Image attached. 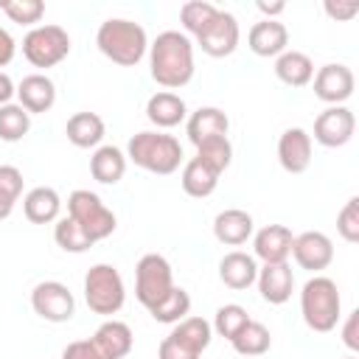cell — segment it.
<instances>
[{
	"mask_svg": "<svg viewBox=\"0 0 359 359\" xmlns=\"http://www.w3.org/2000/svg\"><path fill=\"white\" fill-rule=\"evenodd\" d=\"M149 67L151 79L171 90L185 87L194 79V42L182 31H163L149 45Z\"/></svg>",
	"mask_w": 359,
	"mask_h": 359,
	"instance_id": "6da1fadb",
	"label": "cell"
},
{
	"mask_svg": "<svg viewBox=\"0 0 359 359\" xmlns=\"http://www.w3.org/2000/svg\"><path fill=\"white\" fill-rule=\"evenodd\" d=\"M95 45L109 62H115L121 67H135L149 50V36L140 22L123 20V17H109L98 25Z\"/></svg>",
	"mask_w": 359,
	"mask_h": 359,
	"instance_id": "7a4b0ae2",
	"label": "cell"
},
{
	"mask_svg": "<svg viewBox=\"0 0 359 359\" xmlns=\"http://www.w3.org/2000/svg\"><path fill=\"white\" fill-rule=\"evenodd\" d=\"M126 157L151 174H174L182 163V146L174 135L165 132H137L129 137Z\"/></svg>",
	"mask_w": 359,
	"mask_h": 359,
	"instance_id": "3957f363",
	"label": "cell"
},
{
	"mask_svg": "<svg viewBox=\"0 0 359 359\" xmlns=\"http://www.w3.org/2000/svg\"><path fill=\"white\" fill-rule=\"evenodd\" d=\"M300 311L311 331H317V334L334 331L342 317V297H339L337 283L325 275L309 278L300 292Z\"/></svg>",
	"mask_w": 359,
	"mask_h": 359,
	"instance_id": "277c9868",
	"label": "cell"
},
{
	"mask_svg": "<svg viewBox=\"0 0 359 359\" xmlns=\"http://www.w3.org/2000/svg\"><path fill=\"white\" fill-rule=\"evenodd\" d=\"M84 300H87L90 311H95L101 317L118 314L126 300V286H123L121 272L112 264L90 266L84 275Z\"/></svg>",
	"mask_w": 359,
	"mask_h": 359,
	"instance_id": "5b68a950",
	"label": "cell"
},
{
	"mask_svg": "<svg viewBox=\"0 0 359 359\" xmlns=\"http://www.w3.org/2000/svg\"><path fill=\"white\" fill-rule=\"evenodd\" d=\"M67 216L93 238V241H101L107 236L115 233L118 227V219L115 213L101 202L98 194L87 191V188H79L67 196Z\"/></svg>",
	"mask_w": 359,
	"mask_h": 359,
	"instance_id": "8992f818",
	"label": "cell"
},
{
	"mask_svg": "<svg viewBox=\"0 0 359 359\" xmlns=\"http://www.w3.org/2000/svg\"><path fill=\"white\" fill-rule=\"evenodd\" d=\"M70 53V36L62 25H36L22 36V56L39 67H56Z\"/></svg>",
	"mask_w": 359,
	"mask_h": 359,
	"instance_id": "52a82bcc",
	"label": "cell"
},
{
	"mask_svg": "<svg viewBox=\"0 0 359 359\" xmlns=\"http://www.w3.org/2000/svg\"><path fill=\"white\" fill-rule=\"evenodd\" d=\"M171 289H174L171 264L157 252L143 255L135 266V297L140 300V306H146V309L157 306L160 300L168 297Z\"/></svg>",
	"mask_w": 359,
	"mask_h": 359,
	"instance_id": "ba28073f",
	"label": "cell"
},
{
	"mask_svg": "<svg viewBox=\"0 0 359 359\" xmlns=\"http://www.w3.org/2000/svg\"><path fill=\"white\" fill-rule=\"evenodd\" d=\"M31 309L48 323H67L76 314V297L65 283L42 280L31 292Z\"/></svg>",
	"mask_w": 359,
	"mask_h": 359,
	"instance_id": "9c48e42d",
	"label": "cell"
},
{
	"mask_svg": "<svg viewBox=\"0 0 359 359\" xmlns=\"http://www.w3.org/2000/svg\"><path fill=\"white\" fill-rule=\"evenodd\" d=\"M241 31H238V20L230 11H222L210 20V25L196 36V45L202 48V53L213 56V59H224L238 48Z\"/></svg>",
	"mask_w": 359,
	"mask_h": 359,
	"instance_id": "30bf717a",
	"label": "cell"
},
{
	"mask_svg": "<svg viewBox=\"0 0 359 359\" xmlns=\"http://www.w3.org/2000/svg\"><path fill=\"white\" fill-rule=\"evenodd\" d=\"M356 132V118L348 107H328L314 118V140L325 149L345 146Z\"/></svg>",
	"mask_w": 359,
	"mask_h": 359,
	"instance_id": "8fae6325",
	"label": "cell"
},
{
	"mask_svg": "<svg viewBox=\"0 0 359 359\" xmlns=\"http://www.w3.org/2000/svg\"><path fill=\"white\" fill-rule=\"evenodd\" d=\"M353 70L348 65H339V62H331V65H323L317 73H314V95L331 107H339L342 101H348L353 95Z\"/></svg>",
	"mask_w": 359,
	"mask_h": 359,
	"instance_id": "7c38bea8",
	"label": "cell"
},
{
	"mask_svg": "<svg viewBox=\"0 0 359 359\" xmlns=\"http://www.w3.org/2000/svg\"><path fill=\"white\" fill-rule=\"evenodd\" d=\"M292 255L297 261L300 269L309 272H323L331 261H334V244L325 233L320 230H306L300 236H294L292 241Z\"/></svg>",
	"mask_w": 359,
	"mask_h": 359,
	"instance_id": "4fadbf2b",
	"label": "cell"
},
{
	"mask_svg": "<svg viewBox=\"0 0 359 359\" xmlns=\"http://www.w3.org/2000/svg\"><path fill=\"white\" fill-rule=\"evenodd\" d=\"M278 160H280L283 171L303 174L311 165V135L300 126L286 129L278 140Z\"/></svg>",
	"mask_w": 359,
	"mask_h": 359,
	"instance_id": "5bb4252c",
	"label": "cell"
},
{
	"mask_svg": "<svg viewBox=\"0 0 359 359\" xmlns=\"http://www.w3.org/2000/svg\"><path fill=\"white\" fill-rule=\"evenodd\" d=\"M292 241L294 236L286 224H266L252 238V250H255L252 258H261L264 264H283L292 255Z\"/></svg>",
	"mask_w": 359,
	"mask_h": 359,
	"instance_id": "9a60e30c",
	"label": "cell"
},
{
	"mask_svg": "<svg viewBox=\"0 0 359 359\" xmlns=\"http://www.w3.org/2000/svg\"><path fill=\"white\" fill-rule=\"evenodd\" d=\"M247 45L255 56H266V59L275 56L278 59L289 45V31L280 20H258L247 34Z\"/></svg>",
	"mask_w": 359,
	"mask_h": 359,
	"instance_id": "2e32d148",
	"label": "cell"
},
{
	"mask_svg": "<svg viewBox=\"0 0 359 359\" xmlns=\"http://www.w3.org/2000/svg\"><path fill=\"white\" fill-rule=\"evenodd\" d=\"M258 292L266 303L272 306H280L292 297V289H294V275H292V266L289 261L283 264H264L258 269Z\"/></svg>",
	"mask_w": 359,
	"mask_h": 359,
	"instance_id": "e0dca14e",
	"label": "cell"
},
{
	"mask_svg": "<svg viewBox=\"0 0 359 359\" xmlns=\"http://www.w3.org/2000/svg\"><path fill=\"white\" fill-rule=\"evenodd\" d=\"M17 98L28 115L48 112L56 104V84L45 73H31L17 84Z\"/></svg>",
	"mask_w": 359,
	"mask_h": 359,
	"instance_id": "ac0fdd59",
	"label": "cell"
},
{
	"mask_svg": "<svg viewBox=\"0 0 359 359\" xmlns=\"http://www.w3.org/2000/svg\"><path fill=\"white\" fill-rule=\"evenodd\" d=\"M227 129H230V118L219 107H199L196 112H191L185 123V135L194 146L213 137H227Z\"/></svg>",
	"mask_w": 359,
	"mask_h": 359,
	"instance_id": "d6986e66",
	"label": "cell"
},
{
	"mask_svg": "<svg viewBox=\"0 0 359 359\" xmlns=\"http://www.w3.org/2000/svg\"><path fill=\"white\" fill-rule=\"evenodd\" d=\"M90 339H93V345L98 348V353H101L104 359H123V356L132 351V342H135L132 328H129L126 323H121V320H107V323H101Z\"/></svg>",
	"mask_w": 359,
	"mask_h": 359,
	"instance_id": "ffe728a7",
	"label": "cell"
},
{
	"mask_svg": "<svg viewBox=\"0 0 359 359\" xmlns=\"http://www.w3.org/2000/svg\"><path fill=\"white\" fill-rule=\"evenodd\" d=\"M252 230H255L252 216L241 208H227V210L216 213V219H213V236H216V241H222L227 247H241L252 236Z\"/></svg>",
	"mask_w": 359,
	"mask_h": 359,
	"instance_id": "44dd1931",
	"label": "cell"
},
{
	"mask_svg": "<svg viewBox=\"0 0 359 359\" xmlns=\"http://www.w3.org/2000/svg\"><path fill=\"white\" fill-rule=\"evenodd\" d=\"M219 278H222L224 286L241 292V289H247V286L255 283V278H258V264H255V258H252L250 252L233 250V252H227V255L219 261Z\"/></svg>",
	"mask_w": 359,
	"mask_h": 359,
	"instance_id": "7402d4cb",
	"label": "cell"
},
{
	"mask_svg": "<svg viewBox=\"0 0 359 359\" xmlns=\"http://www.w3.org/2000/svg\"><path fill=\"white\" fill-rule=\"evenodd\" d=\"M185 115H188V107H185V101H182L177 93L160 90V93H154V95L146 101V118H149L157 129H171V126L182 123Z\"/></svg>",
	"mask_w": 359,
	"mask_h": 359,
	"instance_id": "603a6c76",
	"label": "cell"
},
{
	"mask_svg": "<svg viewBox=\"0 0 359 359\" xmlns=\"http://www.w3.org/2000/svg\"><path fill=\"white\" fill-rule=\"evenodd\" d=\"M59 210H62V199L53 188L48 185H39V188H31L25 196H22V213L31 224H50L59 219Z\"/></svg>",
	"mask_w": 359,
	"mask_h": 359,
	"instance_id": "cb8c5ba5",
	"label": "cell"
},
{
	"mask_svg": "<svg viewBox=\"0 0 359 359\" xmlns=\"http://www.w3.org/2000/svg\"><path fill=\"white\" fill-rule=\"evenodd\" d=\"M104 118L95 115V112H76L67 118V126H65V135L67 140L76 146V149H93L104 140Z\"/></svg>",
	"mask_w": 359,
	"mask_h": 359,
	"instance_id": "d4e9b609",
	"label": "cell"
},
{
	"mask_svg": "<svg viewBox=\"0 0 359 359\" xmlns=\"http://www.w3.org/2000/svg\"><path fill=\"white\" fill-rule=\"evenodd\" d=\"M90 174L101 185H115L126 174V154L118 146H98L90 157Z\"/></svg>",
	"mask_w": 359,
	"mask_h": 359,
	"instance_id": "484cf974",
	"label": "cell"
},
{
	"mask_svg": "<svg viewBox=\"0 0 359 359\" xmlns=\"http://www.w3.org/2000/svg\"><path fill=\"white\" fill-rule=\"evenodd\" d=\"M275 76L289 87H306L314 79V62L303 50H283L275 59Z\"/></svg>",
	"mask_w": 359,
	"mask_h": 359,
	"instance_id": "4316f807",
	"label": "cell"
},
{
	"mask_svg": "<svg viewBox=\"0 0 359 359\" xmlns=\"http://www.w3.org/2000/svg\"><path fill=\"white\" fill-rule=\"evenodd\" d=\"M171 337H174L180 345H185L191 353L202 356V351H205V348L210 345V339H213V328H210V323L202 320V317H185V320L174 323Z\"/></svg>",
	"mask_w": 359,
	"mask_h": 359,
	"instance_id": "83f0119b",
	"label": "cell"
},
{
	"mask_svg": "<svg viewBox=\"0 0 359 359\" xmlns=\"http://www.w3.org/2000/svg\"><path fill=\"white\" fill-rule=\"evenodd\" d=\"M180 182H182V191H185L188 196H194V199H205V196H210V194L216 191V185H219V174H213L208 165H202L196 157H191V160L182 165V177H180Z\"/></svg>",
	"mask_w": 359,
	"mask_h": 359,
	"instance_id": "f1b7e54d",
	"label": "cell"
},
{
	"mask_svg": "<svg viewBox=\"0 0 359 359\" xmlns=\"http://www.w3.org/2000/svg\"><path fill=\"white\" fill-rule=\"evenodd\" d=\"M230 345H233L236 353H241V356H264V353L269 351V345H272V337H269V328H266L264 323L250 320V323L230 339Z\"/></svg>",
	"mask_w": 359,
	"mask_h": 359,
	"instance_id": "f546056e",
	"label": "cell"
},
{
	"mask_svg": "<svg viewBox=\"0 0 359 359\" xmlns=\"http://www.w3.org/2000/svg\"><path fill=\"white\" fill-rule=\"evenodd\" d=\"M188 311H191V294H188L185 289H180V286H174L165 300H160L157 306L149 309V314H151L157 323H165V325H174V323H180V320H185Z\"/></svg>",
	"mask_w": 359,
	"mask_h": 359,
	"instance_id": "4dcf8cb0",
	"label": "cell"
},
{
	"mask_svg": "<svg viewBox=\"0 0 359 359\" xmlns=\"http://www.w3.org/2000/svg\"><path fill=\"white\" fill-rule=\"evenodd\" d=\"M196 160L202 165H208L213 174L222 177V171H227L230 160H233V146L227 137H213V140H205L196 146Z\"/></svg>",
	"mask_w": 359,
	"mask_h": 359,
	"instance_id": "1f68e13d",
	"label": "cell"
},
{
	"mask_svg": "<svg viewBox=\"0 0 359 359\" xmlns=\"http://www.w3.org/2000/svg\"><path fill=\"white\" fill-rule=\"evenodd\" d=\"M31 129V115L20 104H6L0 107V140L17 143L28 135Z\"/></svg>",
	"mask_w": 359,
	"mask_h": 359,
	"instance_id": "d6a6232c",
	"label": "cell"
},
{
	"mask_svg": "<svg viewBox=\"0 0 359 359\" xmlns=\"http://www.w3.org/2000/svg\"><path fill=\"white\" fill-rule=\"evenodd\" d=\"M219 14V8L213 6V3H208V0H188L182 8H180V22H182V28L191 34V36H199L208 25H210V20Z\"/></svg>",
	"mask_w": 359,
	"mask_h": 359,
	"instance_id": "836d02e7",
	"label": "cell"
},
{
	"mask_svg": "<svg viewBox=\"0 0 359 359\" xmlns=\"http://www.w3.org/2000/svg\"><path fill=\"white\" fill-rule=\"evenodd\" d=\"M53 238L56 244L65 250V252H87L95 241L70 219V216H62L56 219V227H53Z\"/></svg>",
	"mask_w": 359,
	"mask_h": 359,
	"instance_id": "e575fe53",
	"label": "cell"
},
{
	"mask_svg": "<svg viewBox=\"0 0 359 359\" xmlns=\"http://www.w3.org/2000/svg\"><path fill=\"white\" fill-rule=\"evenodd\" d=\"M22 194V171L17 165H0V222L11 216Z\"/></svg>",
	"mask_w": 359,
	"mask_h": 359,
	"instance_id": "d590c367",
	"label": "cell"
},
{
	"mask_svg": "<svg viewBox=\"0 0 359 359\" xmlns=\"http://www.w3.org/2000/svg\"><path fill=\"white\" fill-rule=\"evenodd\" d=\"M247 323H250L247 309L238 306V303H227V306H219V309H216V317H213V325H210V328H213L219 337L233 339Z\"/></svg>",
	"mask_w": 359,
	"mask_h": 359,
	"instance_id": "8d00e7d4",
	"label": "cell"
},
{
	"mask_svg": "<svg viewBox=\"0 0 359 359\" xmlns=\"http://www.w3.org/2000/svg\"><path fill=\"white\" fill-rule=\"evenodd\" d=\"M3 11H6V17H8L11 22L36 28V22H39L42 14H45V3H42V0H6V3H3Z\"/></svg>",
	"mask_w": 359,
	"mask_h": 359,
	"instance_id": "74e56055",
	"label": "cell"
},
{
	"mask_svg": "<svg viewBox=\"0 0 359 359\" xmlns=\"http://www.w3.org/2000/svg\"><path fill=\"white\" fill-rule=\"evenodd\" d=\"M337 230H339V236L348 244H356L359 241V196H351L342 205V210L337 216Z\"/></svg>",
	"mask_w": 359,
	"mask_h": 359,
	"instance_id": "f35d334b",
	"label": "cell"
},
{
	"mask_svg": "<svg viewBox=\"0 0 359 359\" xmlns=\"http://www.w3.org/2000/svg\"><path fill=\"white\" fill-rule=\"evenodd\" d=\"M62 359H104L98 353V348L93 345V339H76L62 351Z\"/></svg>",
	"mask_w": 359,
	"mask_h": 359,
	"instance_id": "ab89813d",
	"label": "cell"
},
{
	"mask_svg": "<svg viewBox=\"0 0 359 359\" xmlns=\"http://www.w3.org/2000/svg\"><path fill=\"white\" fill-rule=\"evenodd\" d=\"M157 359H199L196 353H191L185 345H180L171 334L160 342V348H157Z\"/></svg>",
	"mask_w": 359,
	"mask_h": 359,
	"instance_id": "60d3db41",
	"label": "cell"
},
{
	"mask_svg": "<svg viewBox=\"0 0 359 359\" xmlns=\"http://www.w3.org/2000/svg\"><path fill=\"white\" fill-rule=\"evenodd\" d=\"M342 342L351 351H359V311H351L345 325H342Z\"/></svg>",
	"mask_w": 359,
	"mask_h": 359,
	"instance_id": "b9f144b4",
	"label": "cell"
},
{
	"mask_svg": "<svg viewBox=\"0 0 359 359\" xmlns=\"http://www.w3.org/2000/svg\"><path fill=\"white\" fill-rule=\"evenodd\" d=\"M323 8H325V14L334 17V20H353V17L359 14V3H353V0H351V3H331V0H328Z\"/></svg>",
	"mask_w": 359,
	"mask_h": 359,
	"instance_id": "7bdbcfd3",
	"label": "cell"
},
{
	"mask_svg": "<svg viewBox=\"0 0 359 359\" xmlns=\"http://www.w3.org/2000/svg\"><path fill=\"white\" fill-rule=\"evenodd\" d=\"M14 53H17V42H14V36L0 25V67H6V65L14 59Z\"/></svg>",
	"mask_w": 359,
	"mask_h": 359,
	"instance_id": "ee69618b",
	"label": "cell"
},
{
	"mask_svg": "<svg viewBox=\"0 0 359 359\" xmlns=\"http://www.w3.org/2000/svg\"><path fill=\"white\" fill-rule=\"evenodd\" d=\"M17 95V87H14V81L6 76V73H0V107H6V104H11V98Z\"/></svg>",
	"mask_w": 359,
	"mask_h": 359,
	"instance_id": "f6af8a7d",
	"label": "cell"
},
{
	"mask_svg": "<svg viewBox=\"0 0 359 359\" xmlns=\"http://www.w3.org/2000/svg\"><path fill=\"white\" fill-rule=\"evenodd\" d=\"M283 8H286V3H264V0L258 3V11L264 14V20H275Z\"/></svg>",
	"mask_w": 359,
	"mask_h": 359,
	"instance_id": "bcb514c9",
	"label": "cell"
},
{
	"mask_svg": "<svg viewBox=\"0 0 359 359\" xmlns=\"http://www.w3.org/2000/svg\"><path fill=\"white\" fill-rule=\"evenodd\" d=\"M348 359H356V356H348Z\"/></svg>",
	"mask_w": 359,
	"mask_h": 359,
	"instance_id": "7dc6e473",
	"label": "cell"
}]
</instances>
